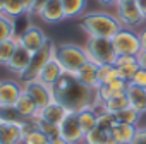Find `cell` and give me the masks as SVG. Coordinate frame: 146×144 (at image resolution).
<instances>
[{"instance_id":"1","label":"cell","mask_w":146,"mask_h":144,"mask_svg":"<svg viewBox=\"0 0 146 144\" xmlns=\"http://www.w3.org/2000/svg\"><path fill=\"white\" fill-rule=\"evenodd\" d=\"M53 96L55 101L64 105L69 112H81L84 108H98L102 100L98 96V88L84 86L74 74H65L53 84Z\"/></svg>"},{"instance_id":"2","label":"cell","mask_w":146,"mask_h":144,"mask_svg":"<svg viewBox=\"0 0 146 144\" xmlns=\"http://www.w3.org/2000/svg\"><path fill=\"white\" fill-rule=\"evenodd\" d=\"M79 28L88 36H96V38H113L122 29L117 16L103 11L84 14L79 21Z\"/></svg>"},{"instance_id":"3","label":"cell","mask_w":146,"mask_h":144,"mask_svg":"<svg viewBox=\"0 0 146 144\" xmlns=\"http://www.w3.org/2000/svg\"><path fill=\"white\" fill-rule=\"evenodd\" d=\"M55 58L62 65L64 72L67 74H76V72L90 62L84 46H79L76 43H60L55 46Z\"/></svg>"},{"instance_id":"4","label":"cell","mask_w":146,"mask_h":144,"mask_svg":"<svg viewBox=\"0 0 146 144\" xmlns=\"http://www.w3.org/2000/svg\"><path fill=\"white\" fill-rule=\"evenodd\" d=\"M86 55L90 62L96 65H105V63H115L117 52L113 48L112 38H96V36H88L84 43Z\"/></svg>"},{"instance_id":"5","label":"cell","mask_w":146,"mask_h":144,"mask_svg":"<svg viewBox=\"0 0 146 144\" xmlns=\"http://www.w3.org/2000/svg\"><path fill=\"white\" fill-rule=\"evenodd\" d=\"M55 43L52 41V40H48L46 43H45V46L43 48H40L38 52H35L33 53V57H31V62H29V65L26 67V70L24 72H21V74L17 76V79L24 84V83H29V81H35V79H38V76H40V72H41V69L46 65V62L55 55Z\"/></svg>"},{"instance_id":"6","label":"cell","mask_w":146,"mask_h":144,"mask_svg":"<svg viewBox=\"0 0 146 144\" xmlns=\"http://www.w3.org/2000/svg\"><path fill=\"white\" fill-rule=\"evenodd\" d=\"M112 43H113V48H115L117 55H132V57H136L141 52V41H139V36L134 29L122 28L112 38Z\"/></svg>"},{"instance_id":"7","label":"cell","mask_w":146,"mask_h":144,"mask_svg":"<svg viewBox=\"0 0 146 144\" xmlns=\"http://www.w3.org/2000/svg\"><path fill=\"white\" fill-rule=\"evenodd\" d=\"M115 16L120 22L122 28H127V29H134L137 26H141L146 17L144 14L141 12L139 5L136 2H120L115 5Z\"/></svg>"},{"instance_id":"8","label":"cell","mask_w":146,"mask_h":144,"mask_svg":"<svg viewBox=\"0 0 146 144\" xmlns=\"http://www.w3.org/2000/svg\"><path fill=\"white\" fill-rule=\"evenodd\" d=\"M58 129H60V137H64L69 144H83L84 142V132L81 129L76 112H69L67 117L60 122Z\"/></svg>"},{"instance_id":"9","label":"cell","mask_w":146,"mask_h":144,"mask_svg":"<svg viewBox=\"0 0 146 144\" xmlns=\"http://www.w3.org/2000/svg\"><path fill=\"white\" fill-rule=\"evenodd\" d=\"M24 91L35 100L38 110L50 105L52 101H55V96H53V86H48L45 83H41L40 79H35V81H29V83H24L23 84Z\"/></svg>"},{"instance_id":"10","label":"cell","mask_w":146,"mask_h":144,"mask_svg":"<svg viewBox=\"0 0 146 144\" xmlns=\"http://www.w3.org/2000/svg\"><path fill=\"white\" fill-rule=\"evenodd\" d=\"M16 38H17V43H19L21 46H24L26 50H29L31 53H35V52H38L40 48H43L45 43L50 40V38L45 34V31H43L41 28L35 26V24L28 26V28H26L21 34H17Z\"/></svg>"},{"instance_id":"11","label":"cell","mask_w":146,"mask_h":144,"mask_svg":"<svg viewBox=\"0 0 146 144\" xmlns=\"http://www.w3.org/2000/svg\"><path fill=\"white\" fill-rule=\"evenodd\" d=\"M23 93L21 81L2 79L0 81V106H14Z\"/></svg>"},{"instance_id":"12","label":"cell","mask_w":146,"mask_h":144,"mask_svg":"<svg viewBox=\"0 0 146 144\" xmlns=\"http://www.w3.org/2000/svg\"><path fill=\"white\" fill-rule=\"evenodd\" d=\"M43 22L46 24H57V22H62L65 19V14H64V7H62V2L60 0H48V2L38 11L36 14Z\"/></svg>"},{"instance_id":"13","label":"cell","mask_w":146,"mask_h":144,"mask_svg":"<svg viewBox=\"0 0 146 144\" xmlns=\"http://www.w3.org/2000/svg\"><path fill=\"white\" fill-rule=\"evenodd\" d=\"M136 134H137V125H131V124L119 122L112 129V132H110L108 144H131L134 141Z\"/></svg>"},{"instance_id":"14","label":"cell","mask_w":146,"mask_h":144,"mask_svg":"<svg viewBox=\"0 0 146 144\" xmlns=\"http://www.w3.org/2000/svg\"><path fill=\"white\" fill-rule=\"evenodd\" d=\"M67 113H69V110L64 105H60L58 101H52L50 105H46V106H43V108L38 110L36 118H43L46 122H52V124L60 125V122L67 117Z\"/></svg>"},{"instance_id":"15","label":"cell","mask_w":146,"mask_h":144,"mask_svg":"<svg viewBox=\"0 0 146 144\" xmlns=\"http://www.w3.org/2000/svg\"><path fill=\"white\" fill-rule=\"evenodd\" d=\"M31 57H33V53L29 52V50H26L24 46H21V45H17V48H16V52L12 53V57H11V60L7 62V69L11 70V72H14V74H21V72H24L26 70V67L29 65V62H31Z\"/></svg>"},{"instance_id":"16","label":"cell","mask_w":146,"mask_h":144,"mask_svg":"<svg viewBox=\"0 0 146 144\" xmlns=\"http://www.w3.org/2000/svg\"><path fill=\"white\" fill-rule=\"evenodd\" d=\"M65 74L64 72V69H62V65L58 63V60L55 58V55L46 62V65L41 69V72H40V76H38V79L41 81V83H45V84H48V86H53L62 76Z\"/></svg>"},{"instance_id":"17","label":"cell","mask_w":146,"mask_h":144,"mask_svg":"<svg viewBox=\"0 0 146 144\" xmlns=\"http://www.w3.org/2000/svg\"><path fill=\"white\" fill-rule=\"evenodd\" d=\"M127 88H129V83L119 77V79H115V81L110 83V84L98 86V96H100L102 101H107V100H110V98L125 94V93H127Z\"/></svg>"},{"instance_id":"18","label":"cell","mask_w":146,"mask_h":144,"mask_svg":"<svg viewBox=\"0 0 146 144\" xmlns=\"http://www.w3.org/2000/svg\"><path fill=\"white\" fill-rule=\"evenodd\" d=\"M0 144H23L19 124L0 122Z\"/></svg>"},{"instance_id":"19","label":"cell","mask_w":146,"mask_h":144,"mask_svg":"<svg viewBox=\"0 0 146 144\" xmlns=\"http://www.w3.org/2000/svg\"><path fill=\"white\" fill-rule=\"evenodd\" d=\"M74 76H76L84 86H88V88L96 89V88L100 86V83H98V65L93 63V62H86Z\"/></svg>"},{"instance_id":"20","label":"cell","mask_w":146,"mask_h":144,"mask_svg":"<svg viewBox=\"0 0 146 144\" xmlns=\"http://www.w3.org/2000/svg\"><path fill=\"white\" fill-rule=\"evenodd\" d=\"M14 106H16V110L19 112V115L23 118H35L36 113H38V106H36L35 100L24 91V88H23V93H21V96H19V100L16 101Z\"/></svg>"},{"instance_id":"21","label":"cell","mask_w":146,"mask_h":144,"mask_svg":"<svg viewBox=\"0 0 146 144\" xmlns=\"http://www.w3.org/2000/svg\"><path fill=\"white\" fill-rule=\"evenodd\" d=\"M127 98L132 108H136L141 113H146V89L137 88L134 84H129L127 88Z\"/></svg>"},{"instance_id":"22","label":"cell","mask_w":146,"mask_h":144,"mask_svg":"<svg viewBox=\"0 0 146 144\" xmlns=\"http://www.w3.org/2000/svg\"><path fill=\"white\" fill-rule=\"evenodd\" d=\"M60 2H62V7H64L65 19L83 17L84 11L88 7V0H60Z\"/></svg>"},{"instance_id":"23","label":"cell","mask_w":146,"mask_h":144,"mask_svg":"<svg viewBox=\"0 0 146 144\" xmlns=\"http://www.w3.org/2000/svg\"><path fill=\"white\" fill-rule=\"evenodd\" d=\"M78 118H79V124H81V129H83L84 135H86L90 130H93V129L98 127V112H96V108H93V106L78 112Z\"/></svg>"},{"instance_id":"24","label":"cell","mask_w":146,"mask_h":144,"mask_svg":"<svg viewBox=\"0 0 146 144\" xmlns=\"http://www.w3.org/2000/svg\"><path fill=\"white\" fill-rule=\"evenodd\" d=\"M127 106H131L129 103V98H127V93L122 94V96H115V98H110L107 101H102V110L105 112H110V113H119L122 110H125Z\"/></svg>"},{"instance_id":"25","label":"cell","mask_w":146,"mask_h":144,"mask_svg":"<svg viewBox=\"0 0 146 144\" xmlns=\"http://www.w3.org/2000/svg\"><path fill=\"white\" fill-rule=\"evenodd\" d=\"M16 21L4 12H0V41L16 38Z\"/></svg>"},{"instance_id":"26","label":"cell","mask_w":146,"mask_h":144,"mask_svg":"<svg viewBox=\"0 0 146 144\" xmlns=\"http://www.w3.org/2000/svg\"><path fill=\"white\" fill-rule=\"evenodd\" d=\"M115 79H119V72H117V67L115 65H112V63L98 65V83H100V86L110 84Z\"/></svg>"},{"instance_id":"27","label":"cell","mask_w":146,"mask_h":144,"mask_svg":"<svg viewBox=\"0 0 146 144\" xmlns=\"http://www.w3.org/2000/svg\"><path fill=\"white\" fill-rule=\"evenodd\" d=\"M17 45H19L17 43V38L0 41V65H7V62L11 60V57L16 52Z\"/></svg>"},{"instance_id":"28","label":"cell","mask_w":146,"mask_h":144,"mask_svg":"<svg viewBox=\"0 0 146 144\" xmlns=\"http://www.w3.org/2000/svg\"><path fill=\"white\" fill-rule=\"evenodd\" d=\"M108 139H110V132L96 127L84 135V144H108Z\"/></svg>"},{"instance_id":"29","label":"cell","mask_w":146,"mask_h":144,"mask_svg":"<svg viewBox=\"0 0 146 144\" xmlns=\"http://www.w3.org/2000/svg\"><path fill=\"white\" fill-rule=\"evenodd\" d=\"M117 124H119V118H117L115 113H110V112H105V110H102L98 113V127L100 129H103L107 132H112V129Z\"/></svg>"},{"instance_id":"30","label":"cell","mask_w":146,"mask_h":144,"mask_svg":"<svg viewBox=\"0 0 146 144\" xmlns=\"http://www.w3.org/2000/svg\"><path fill=\"white\" fill-rule=\"evenodd\" d=\"M4 14L16 19L23 14H26V9H24V4L23 0H5V7H4Z\"/></svg>"},{"instance_id":"31","label":"cell","mask_w":146,"mask_h":144,"mask_svg":"<svg viewBox=\"0 0 146 144\" xmlns=\"http://www.w3.org/2000/svg\"><path fill=\"white\" fill-rule=\"evenodd\" d=\"M141 115H143V113H141V112H137L136 108L127 106L125 110H122V112H119V113H117V118H119V122H122V124L137 125V122H139Z\"/></svg>"},{"instance_id":"32","label":"cell","mask_w":146,"mask_h":144,"mask_svg":"<svg viewBox=\"0 0 146 144\" xmlns=\"http://www.w3.org/2000/svg\"><path fill=\"white\" fill-rule=\"evenodd\" d=\"M35 120H36L38 130H41L48 139H53V137H58V135H60V129H58L57 124H52V122H46V120L36 118V117H35Z\"/></svg>"},{"instance_id":"33","label":"cell","mask_w":146,"mask_h":144,"mask_svg":"<svg viewBox=\"0 0 146 144\" xmlns=\"http://www.w3.org/2000/svg\"><path fill=\"white\" fill-rule=\"evenodd\" d=\"M24 118L19 115L16 106H0V122H11V124H21Z\"/></svg>"},{"instance_id":"34","label":"cell","mask_w":146,"mask_h":144,"mask_svg":"<svg viewBox=\"0 0 146 144\" xmlns=\"http://www.w3.org/2000/svg\"><path fill=\"white\" fill-rule=\"evenodd\" d=\"M139 69H141V67H139V63H137V62H132V63L119 65V67H117V72H119V77H120V79H124V81L131 83V81H132V77L136 76V72H137Z\"/></svg>"},{"instance_id":"35","label":"cell","mask_w":146,"mask_h":144,"mask_svg":"<svg viewBox=\"0 0 146 144\" xmlns=\"http://www.w3.org/2000/svg\"><path fill=\"white\" fill-rule=\"evenodd\" d=\"M48 137L41 132V130H35V132H31L24 141H23V144H48Z\"/></svg>"},{"instance_id":"36","label":"cell","mask_w":146,"mask_h":144,"mask_svg":"<svg viewBox=\"0 0 146 144\" xmlns=\"http://www.w3.org/2000/svg\"><path fill=\"white\" fill-rule=\"evenodd\" d=\"M129 84H134V86H137V88H144V89H146V70H144V69H139Z\"/></svg>"},{"instance_id":"37","label":"cell","mask_w":146,"mask_h":144,"mask_svg":"<svg viewBox=\"0 0 146 144\" xmlns=\"http://www.w3.org/2000/svg\"><path fill=\"white\" fill-rule=\"evenodd\" d=\"M131 144H146V127H137V134Z\"/></svg>"},{"instance_id":"38","label":"cell","mask_w":146,"mask_h":144,"mask_svg":"<svg viewBox=\"0 0 146 144\" xmlns=\"http://www.w3.org/2000/svg\"><path fill=\"white\" fill-rule=\"evenodd\" d=\"M136 58H137V63H139V67L146 70V50H141V52L136 55Z\"/></svg>"},{"instance_id":"39","label":"cell","mask_w":146,"mask_h":144,"mask_svg":"<svg viewBox=\"0 0 146 144\" xmlns=\"http://www.w3.org/2000/svg\"><path fill=\"white\" fill-rule=\"evenodd\" d=\"M23 4H24L26 14H33V12H35V4H36V0H23Z\"/></svg>"},{"instance_id":"40","label":"cell","mask_w":146,"mask_h":144,"mask_svg":"<svg viewBox=\"0 0 146 144\" xmlns=\"http://www.w3.org/2000/svg\"><path fill=\"white\" fill-rule=\"evenodd\" d=\"M137 36H139V41H141V50H146V28L137 31Z\"/></svg>"},{"instance_id":"41","label":"cell","mask_w":146,"mask_h":144,"mask_svg":"<svg viewBox=\"0 0 146 144\" xmlns=\"http://www.w3.org/2000/svg\"><path fill=\"white\" fill-rule=\"evenodd\" d=\"M98 2L103 5V7H115L119 4V0H98Z\"/></svg>"},{"instance_id":"42","label":"cell","mask_w":146,"mask_h":144,"mask_svg":"<svg viewBox=\"0 0 146 144\" xmlns=\"http://www.w3.org/2000/svg\"><path fill=\"white\" fill-rule=\"evenodd\" d=\"M48 144H69V142H67L64 137H60V135H58V137H53V139H50V141H48Z\"/></svg>"},{"instance_id":"43","label":"cell","mask_w":146,"mask_h":144,"mask_svg":"<svg viewBox=\"0 0 146 144\" xmlns=\"http://www.w3.org/2000/svg\"><path fill=\"white\" fill-rule=\"evenodd\" d=\"M46 2H48V0H36V4H35V12H33V14H38V11H40Z\"/></svg>"},{"instance_id":"44","label":"cell","mask_w":146,"mask_h":144,"mask_svg":"<svg viewBox=\"0 0 146 144\" xmlns=\"http://www.w3.org/2000/svg\"><path fill=\"white\" fill-rule=\"evenodd\" d=\"M136 4L139 5L141 12H143V14H144V17H146V0H136Z\"/></svg>"},{"instance_id":"45","label":"cell","mask_w":146,"mask_h":144,"mask_svg":"<svg viewBox=\"0 0 146 144\" xmlns=\"http://www.w3.org/2000/svg\"><path fill=\"white\" fill-rule=\"evenodd\" d=\"M4 7H5V0H0V12H4Z\"/></svg>"},{"instance_id":"46","label":"cell","mask_w":146,"mask_h":144,"mask_svg":"<svg viewBox=\"0 0 146 144\" xmlns=\"http://www.w3.org/2000/svg\"><path fill=\"white\" fill-rule=\"evenodd\" d=\"M120 2H136V0H119V4Z\"/></svg>"},{"instance_id":"47","label":"cell","mask_w":146,"mask_h":144,"mask_svg":"<svg viewBox=\"0 0 146 144\" xmlns=\"http://www.w3.org/2000/svg\"><path fill=\"white\" fill-rule=\"evenodd\" d=\"M83 144H84V142H83Z\"/></svg>"}]
</instances>
